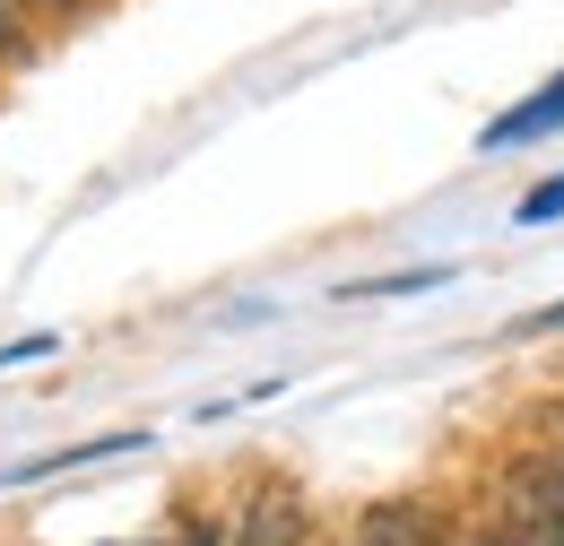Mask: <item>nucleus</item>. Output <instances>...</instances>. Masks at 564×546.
I'll return each instance as SVG.
<instances>
[{
  "mask_svg": "<svg viewBox=\"0 0 564 546\" xmlns=\"http://www.w3.org/2000/svg\"><path fill=\"white\" fill-rule=\"evenodd\" d=\"M469 546H521V538H512V529H503V538H469Z\"/></svg>",
  "mask_w": 564,
  "mask_h": 546,
  "instance_id": "obj_12",
  "label": "nucleus"
},
{
  "mask_svg": "<svg viewBox=\"0 0 564 546\" xmlns=\"http://www.w3.org/2000/svg\"><path fill=\"white\" fill-rule=\"evenodd\" d=\"M304 494H286V485H261L243 512H235V538L226 546H304Z\"/></svg>",
  "mask_w": 564,
  "mask_h": 546,
  "instance_id": "obj_2",
  "label": "nucleus"
},
{
  "mask_svg": "<svg viewBox=\"0 0 564 546\" xmlns=\"http://www.w3.org/2000/svg\"><path fill=\"white\" fill-rule=\"evenodd\" d=\"M556 217H564V174H547V183H539L530 200L512 208V226H556Z\"/></svg>",
  "mask_w": 564,
  "mask_h": 546,
  "instance_id": "obj_8",
  "label": "nucleus"
},
{
  "mask_svg": "<svg viewBox=\"0 0 564 546\" xmlns=\"http://www.w3.org/2000/svg\"><path fill=\"white\" fill-rule=\"evenodd\" d=\"M148 434H96V443H70V451H44V460H18L0 469V485H35V478H62V469H87V460H113V451H140Z\"/></svg>",
  "mask_w": 564,
  "mask_h": 546,
  "instance_id": "obj_4",
  "label": "nucleus"
},
{
  "mask_svg": "<svg viewBox=\"0 0 564 546\" xmlns=\"http://www.w3.org/2000/svg\"><path fill=\"white\" fill-rule=\"evenodd\" d=\"M26 62H35V9L0 0V69H26Z\"/></svg>",
  "mask_w": 564,
  "mask_h": 546,
  "instance_id": "obj_6",
  "label": "nucleus"
},
{
  "mask_svg": "<svg viewBox=\"0 0 564 546\" xmlns=\"http://www.w3.org/2000/svg\"><path fill=\"white\" fill-rule=\"evenodd\" d=\"M547 131H564V69L530 96V105H512V113H495L487 131H478V148L487 156H503V148H530V139H547Z\"/></svg>",
  "mask_w": 564,
  "mask_h": 546,
  "instance_id": "obj_3",
  "label": "nucleus"
},
{
  "mask_svg": "<svg viewBox=\"0 0 564 546\" xmlns=\"http://www.w3.org/2000/svg\"><path fill=\"white\" fill-rule=\"evenodd\" d=\"M53 347H62L53 330H35V339H9V347H0V373H9V364H35V356H53Z\"/></svg>",
  "mask_w": 564,
  "mask_h": 546,
  "instance_id": "obj_9",
  "label": "nucleus"
},
{
  "mask_svg": "<svg viewBox=\"0 0 564 546\" xmlns=\"http://www.w3.org/2000/svg\"><path fill=\"white\" fill-rule=\"evenodd\" d=\"M35 18H87V0H26Z\"/></svg>",
  "mask_w": 564,
  "mask_h": 546,
  "instance_id": "obj_10",
  "label": "nucleus"
},
{
  "mask_svg": "<svg viewBox=\"0 0 564 546\" xmlns=\"http://www.w3.org/2000/svg\"><path fill=\"white\" fill-rule=\"evenodd\" d=\"M503 494H512V512L530 521V538H539V546H564V451H547V460H521Z\"/></svg>",
  "mask_w": 564,
  "mask_h": 546,
  "instance_id": "obj_1",
  "label": "nucleus"
},
{
  "mask_svg": "<svg viewBox=\"0 0 564 546\" xmlns=\"http://www.w3.org/2000/svg\"><path fill=\"white\" fill-rule=\"evenodd\" d=\"M425 286H452V270H400V277H373V286H356L348 304H391V295H425Z\"/></svg>",
  "mask_w": 564,
  "mask_h": 546,
  "instance_id": "obj_7",
  "label": "nucleus"
},
{
  "mask_svg": "<svg viewBox=\"0 0 564 546\" xmlns=\"http://www.w3.org/2000/svg\"><path fill=\"white\" fill-rule=\"evenodd\" d=\"M183 546H226V529H217V521H192V529H183Z\"/></svg>",
  "mask_w": 564,
  "mask_h": 546,
  "instance_id": "obj_11",
  "label": "nucleus"
},
{
  "mask_svg": "<svg viewBox=\"0 0 564 546\" xmlns=\"http://www.w3.org/2000/svg\"><path fill=\"white\" fill-rule=\"evenodd\" d=\"M356 546H434V512L425 503H373L356 521Z\"/></svg>",
  "mask_w": 564,
  "mask_h": 546,
  "instance_id": "obj_5",
  "label": "nucleus"
}]
</instances>
